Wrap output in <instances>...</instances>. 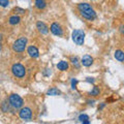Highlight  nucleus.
I'll use <instances>...</instances> for the list:
<instances>
[{
  "label": "nucleus",
  "instance_id": "obj_1",
  "mask_svg": "<svg viewBox=\"0 0 124 124\" xmlns=\"http://www.w3.org/2000/svg\"><path fill=\"white\" fill-rule=\"evenodd\" d=\"M78 10L80 11L81 16L88 21H93L96 18L95 10L92 8V6L89 3H86V2L79 3L78 4Z\"/></svg>",
  "mask_w": 124,
  "mask_h": 124
},
{
  "label": "nucleus",
  "instance_id": "obj_2",
  "mask_svg": "<svg viewBox=\"0 0 124 124\" xmlns=\"http://www.w3.org/2000/svg\"><path fill=\"white\" fill-rule=\"evenodd\" d=\"M26 46H27V38L25 36H22L20 38H18L13 44V50L17 53H21L23 51H25Z\"/></svg>",
  "mask_w": 124,
  "mask_h": 124
},
{
  "label": "nucleus",
  "instance_id": "obj_3",
  "mask_svg": "<svg viewBox=\"0 0 124 124\" xmlns=\"http://www.w3.org/2000/svg\"><path fill=\"white\" fill-rule=\"evenodd\" d=\"M11 72L16 78L22 79L26 76V68L24 65H22L21 63H15L11 66Z\"/></svg>",
  "mask_w": 124,
  "mask_h": 124
},
{
  "label": "nucleus",
  "instance_id": "obj_4",
  "mask_svg": "<svg viewBox=\"0 0 124 124\" xmlns=\"http://www.w3.org/2000/svg\"><path fill=\"white\" fill-rule=\"evenodd\" d=\"M71 37H72V40L75 41V44H77L78 46H83L85 41V33L83 30H80V29L73 30Z\"/></svg>",
  "mask_w": 124,
  "mask_h": 124
},
{
  "label": "nucleus",
  "instance_id": "obj_5",
  "mask_svg": "<svg viewBox=\"0 0 124 124\" xmlns=\"http://www.w3.org/2000/svg\"><path fill=\"white\" fill-rule=\"evenodd\" d=\"M8 102L14 108H21L24 104L22 97L18 94H10L8 97Z\"/></svg>",
  "mask_w": 124,
  "mask_h": 124
},
{
  "label": "nucleus",
  "instance_id": "obj_6",
  "mask_svg": "<svg viewBox=\"0 0 124 124\" xmlns=\"http://www.w3.org/2000/svg\"><path fill=\"white\" fill-rule=\"evenodd\" d=\"M19 116H20V118L23 120H30L32 118V111H31V108L28 107L22 108L20 112H19Z\"/></svg>",
  "mask_w": 124,
  "mask_h": 124
},
{
  "label": "nucleus",
  "instance_id": "obj_7",
  "mask_svg": "<svg viewBox=\"0 0 124 124\" xmlns=\"http://www.w3.org/2000/svg\"><path fill=\"white\" fill-rule=\"evenodd\" d=\"M50 30H51V32L56 36H62V34H63L62 27L58 24V23H53L51 27H50Z\"/></svg>",
  "mask_w": 124,
  "mask_h": 124
},
{
  "label": "nucleus",
  "instance_id": "obj_8",
  "mask_svg": "<svg viewBox=\"0 0 124 124\" xmlns=\"http://www.w3.org/2000/svg\"><path fill=\"white\" fill-rule=\"evenodd\" d=\"M27 53L31 58H38L39 57V51L37 50L35 46H29L27 48Z\"/></svg>",
  "mask_w": 124,
  "mask_h": 124
},
{
  "label": "nucleus",
  "instance_id": "obj_9",
  "mask_svg": "<svg viewBox=\"0 0 124 124\" xmlns=\"http://www.w3.org/2000/svg\"><path fill=\"white\" fill-rule=\"evenodd\" d=\"M36 28H37V30L39 31L41 34H48L49 33V27L46 26L44 22H41V21H37Z\"/></svg>",
  "mask_w": 124,
  "mask_h": 124
},
{
  "label": "nucleus",
  "instance_id": "obj_10",
  "mask_svg": "<svg viewBox=\"0 0 124 124\" xmlns=\"http://www.w3.org/2000/svg\"><path fill=\"white\" fill-rule=\"evenodd\" d=\"M92 63H93V58L90 55L83 56V58H82V64L84 65V66L89 67V66H91V65H92Z\"/></svg>",
  "mask_w": 124,
  "mask_h": 124
},
{
  "label": "nucleus",
  "instance_id": "obj_11",
  "mask_svg": "<svg viewBox=\"0 0 124 124\" xmlns=\"http://www.w3.org/2000/svg\"><path fill=\"white\" fill-rule=\"evenodd\" d=\"M20 22H21V18L17 15L11 16V17H9V19H8V23L10 25H18Z\"/></svg>",
  "mask_w": 124,
  "mask_h": 124
},
{
  "label": "nucleus",
  "instance_id": "obj_12",
  "mask_svg": "<svg viewBox=\"0 0 124 124\" xmlns=\"http://www.w3.org/2000/svg\"><path fill=\"white\" fill-rule=\"evenodd\" d=\"M57 68L59 69V70L61 71H65V70H67L68 69V63L66 61H60V62H58V64H57Z\"/></svg>",
  "mask_w": 124,
  "mask_h": 124
},
{
  "label": "nucleus",
  "instance_id": "obj_13",
  "mask_svg": "<svg viewBox=\"0 0 124 124\" xmlns=\"http://www.w3.org/2000/svg\"><path fill=\"white\" fill-rule=\"evenodd\" d=\"M114 56L116 58V60H118L120 62H124V52L122 50H117V51L115 52Z\"/></svg>",
  "mask_w": 124,
  "mask_h": 124
},
{
  "label": "nucleus",
  "instance_id": "obj_14",
  "mask_svg": "<svg viewBox=\"0 0 124 124\" xmlns=\"http://www.w3.org/2000/svg\"><path fill=\"white\" fill-rule=\"evenodd\" d=\"M34 4H35V7L37 9H44L46 6V0H35Z\"/></svg>",
  "mask_w": 124,
  "mask_h": 124
},
{
  "label": "nucleus",
  "instance_id": "obj_15",
  "mask_svg": "<svg viewBox=\"0 0 124 124\" xmlns=\"http://www.w3.org/2000/svg\"><path fill=\"white\" fill-rule=\"evenodd\" d=\"M46 94L50 95V96H55V95H60L61 94V91L60 90H58L57 88L55 87H53L51 89H49L48 92H46Z\"/></svg>",
  "mask_w": 124,
  "mask_h": 124
},
{
  "label": "nucleus",
  "instance_id": "obj_16",
  "mask_svg": "<svg viewBox=\"0 0 124 124\" xmlns=\"http://www.w3.org/2000/svg\"><path fill=\"white\" fill-rule=\"evenodd\" d=\"M79 120L80 122H82L83 124H89L90 121H89V116L86 115V114H81L79 116Z\"/></svg>",
  "mask_w": 124,
  "mask_h": 124
},
{
  "label": "nucleus",
  "instance_id": "obj_17",
  "mask_svg": "<svg viewBox=\"0 0 124 124\" xmlns=\"http://www.w3.org/2000/svg\"><path fill=\"white\" fill-rule=\"evenodd\" d=\"M99 93H100V91H99V88L98 87H96V86H94L93 87V89L90 91V94L91 96H97V95H99Z\"/></svg>",
  "mask_w": 124,
  "mask_h": 124
},
{
  "label": "nucleus",
  "instance_id": "obj_18",
  "mask_svg": "<svg viewBox=\"0 0 124 124\" xmlns=\"http://www.w3.org/2000/svg\"><path fill=\"white\" fill-rule=\"evenodd\" d=\"M70 62L73 66H76L77 68L80 67V64H79V60H78L77 57H70Z\"/></svg>",
  "mask_w": 124,
  "mask_h": 124
},
{
  "label": "nucleus",
  "instance_id": "obj_19",
  "mask_svg": "<svg viewBox=\"0 0 124 124\" xmlns=\"http://www.w3.org/2000/svg\"><path fill=\"white\" fill-rule=\"evenodd\" d=\"M9 106H10V104L6 103V101L4 100V101L2 102V106H1L2 111H3V112H5V113H6V112H8V111H9Z\"/></svg>",
  "mask_w": 124,
  "mask_h": 124
},
{
  "label": "nucleus",
  "instance_id": "obj_20",
  "mask_svg": "<svg viewBox=\"0 0 124 124\" xmlns=\"http://www.w3.org/2000/svg\"><path fill=\"white\" fill-rule=\"evenodd\" d=\"M0 4H1L2 7H6L9 5V1L8 0H0Z\"/></svg>",
  "mask_w": 124,
  "mask_h": 124
},
{
  "label": "nucleus",
  "instance_id": "obj_21",
  "mask_svg": "<svg viewBox=\"0 0 124 124\" xmlns=\"http://www.w3.org/2000/svg\"><path fill=\"white\" fill-rule=\"evenodd\" d=\"M14 11H15V13L16 14H25V10L24 9H23V8H20V7H16V8L14 9Z\"/></svg>",
  "mask_w": 124,
  "mask_h": 124
},
{
  "label": "nucleus",
  "instance_id": "obj_22",
  "mask_svg": "<svg viewBox=\"0 0 124 124\" xmlns=\"http://www.w3.org/2000/svg\"><path fill=\"white\" fill-rule=\"evenodd\" d=\"M77 83H78V80L77 79H72L71 80V88L72 89H76L77 88Z\"/></svg>",
  "mask_w": 124,
  "mask_h": 124
},
{
  "label": "nucleus",
  "instance_id": "obj_23",
  "mask_svg": "<svg viewBox=\"0 0 124 124\" xmlns=\"http://www.w3.org/2000/svg\"><path fill=\"white\" fill-rule=\"evenodd\" d=\"M120 33H121V34H124V25H121V26H120Z\"/></svg>",
  "mask_w": 124,
  "mask_h": 124
},
{
  "label": "nucleus",
  "instance_id": "obj_24",
  "mask_svg": "<svg viewBox=\"0 0 124 124\" xmlns=\"http://www.w3.org/2000/svg\"><path fill=\"white\" fill-rule=\"evenodd\" d=\"M87 82H89V83H94V79H93V78H87Z\"/></svg>",
  "mask_w": 124,
  "mask_h": 124
}]
</instances>
